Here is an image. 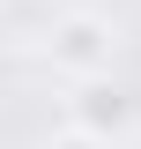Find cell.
Listing matches in <instances>:
<instances>
[{"instance_id": "cell-2", "label": "cell", "mask_w": 141, "mask_h": 149, "mask_svg": "<svg viewBox=\"0 0 141 149\" xmlns=\"http://www.w3.org/2000/svg\"><path fill=\"white\" fill-rule=\"evenodd\" d=\"M67 112H74V134H89L97 149H111L126 127H134V97H126L111 74H97V82H74Z\"/></svg>"}, {"instance_id": "cell-3", "label": "cell", "mask_w": 141, "mask_h": 149, "mask_svg": "<svg viewBox=\"0 0 141 149\" xmlns=\"http://www.w3.org/2000/svg\"><path fill=\"white\" fill-rule=\"evenodd\" d=\"M45 149H97V142H89V134H74V127H67V134H52V142H45Z\"/></svg>"}, {"instance_id": "cell-1", "label": "cell", "mask_w": 141, "mask_h": 149, "mask_svg": "<svg viewBox=\"0 0 141 149\" xmlns=\"http://www.w3.org/2000/svg\"><path fill=\"white\" fill-rule=\"evenodd\" d=\"M111 52H119V30H111L104 15L74 8V15H59V22H52V67H67L74 82L111 74Z\"/></svg>"}]
</instances>
